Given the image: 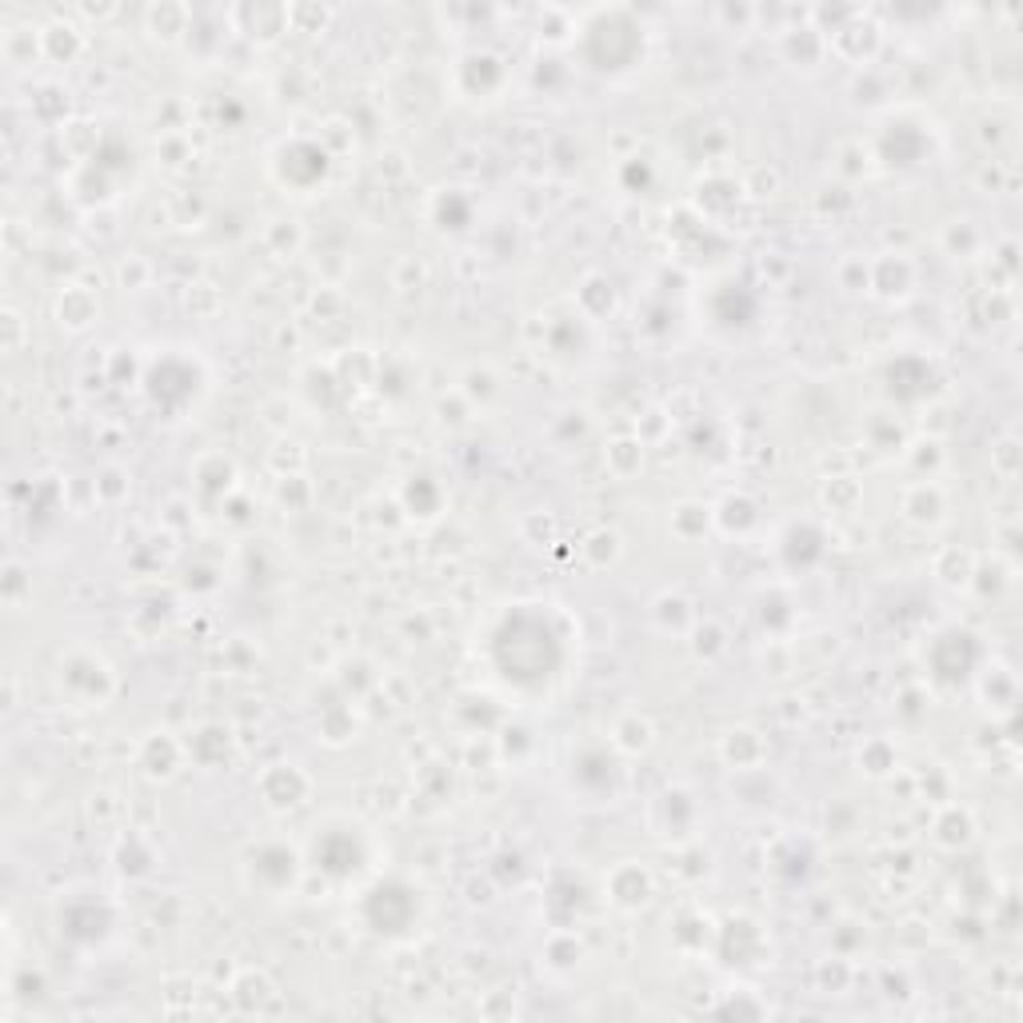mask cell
<instances>
[{"mask_svg": "<svg viewBox=\"0 0 1023 1023\" xmlns=\"http://www.w3.org/2000/svg\"><path fill=\"white\" fill-rule=\"evenodd\" d=\"M668 429H672V412H664V408H647L644 416L636 420V436L644 440L647 449H652V444H664V440H668Z\"/></svg>", "mask_w": 1023, "mask_h": 1023, "instance_id": "27", "label": "cell"}, {"mask_svg": "<svg viewBox=\"0 0 1023 1023\" xmlns=\"http://www.w3.org/2000/svg\"><path fill=\"white\" fill-rule=\"evenodd\" d=\"M711 524H716V508H711V504H704V500H679L676 508H672L668 528H672V536H676V540L692 544V540H700Z\"/></svg>", "mask_w": 1023, "mask_h": 1023, "instance_id": "16", "label": "cell"}, {"mask_svg": "<svg viewBox=\"0 0 1023 1023\" xmlns=\"http://www.w3.org/2000/svg\"><path fill=\"white\" fill-rule=\"evenodd\" d=\"M41 44H44V61L73 64L84 53V29L76 21L53 17L49 24H41Z\"/></svg>", "mask_w": 1023, "mask_h": 1023, "instance_id": "10", "label": "cell"}, {"mask_svg": "<svg viewBox=\"0 0 1023 1023\" xmlns=\"http://www.w3.org/2000/svg\"><path fill=\"white\" fill-rule=\"evenodd\" d=\"M992 468L1000 472L1003 481H1015L1020 476V440L1015 436H1003L992 444Z\"/></svg>", "mask_w": 1023, "mask_h": 1023, "instance_id": "28", "label": "cell"}, {"mask_svg": "<svg viewBox=\"0 0 1023 1023\" xmlns=\"http://www.w3.org/2000/svg\"><path fill=\"white\" fill-rule=\"evenodd\" d=\"M53 316L64 333H84V328H93L96 324L101 304H96L93 288H84V284H61V293H56V300H53Z\"/></svg>", "mask_w": 1023, "mask_h": 1023, "instance_id": "7", "label": "cell"}, {"mask_svg": "<svg viewBox=\"0 0 1023 1023\" xmlns=\"http://www.w3.org/2000/svg\"><path fill=\"white\" fill-rule=\"evenodd\" d=\"M184 760H189V748L172 731H148L145 740H140V748H136V763H140L145 780L152 783H168L180 772Z\"/></svg>", "mask_w": 1023, "mask_h": 1023, "instance_id": "4", "label": "cell"}, {"mask_svg": "<svg viewBox=\"0 0 1023 1023\" xmlns=\"http://www.w3.org/2000/svg\"><path fill=\"white\" fill-rule=\"evenodd\" d=\"M608 743H612L620 756H647V752H652V743H656V724L647 720L644 711L627 708V711H620L616 720H612Z\"/></svg>", "mask_w": 1023, "mask_h": 1023, "instance_id": "9", "label": "cell"}, {"mask_svg": "<svg viewBox=\"0 0 1023 1023\" xmlns=\"http://www.w3.org/2000/svg\"><path fill=\"white\" fill-rule=\"evenodd\" d=\"M0 333H4V356H17L29 345V324H24V316L12 304L0 308Z\"/></svg>", "mask_w": 1023, "mask_h": 1023, "instance_id": "26", "label": "cell"}, {"mask_svg": "<svg viewBox=\"0 0 1023 1023\" xmlns=\"http://www.w3.org/2000/svg\"><path fill=\"white\" fill-rule=\"evenodd\" d=\"M644 456H647V444L636 436V432H620V436H612L604 444V468H608V476H616V481H632V476H640Z\"/></svg>", "mask_w": 1023, "mask_h": 1023, "instance_id": "11", "label": "cell"}, {"mask_svg": "<svg viewBox=\"0 0 1023 1023\" xmlns=\"http://www.w3.org/2000/svg\"><path fill=\"white\" fill-rule=\"evenodd\" d=\"M96 800H101V812H105V820H113V815L120 812V804H116L113 792H96Z\"/></svg>", "mask_w": 1023, "mask_h": 1023, "instance_id": "31", "label": "cell"}, {"mask_svg": "<svg viewBox=\"0 0 1023 1023\" xmlns=\"http://www.w3.org/2000/svg\"><path fill=\"white\" fill-rule=\"evenodd\" d=\"M899 512L904 520L916 524V528H940L948 520V492L936 481H916L904 488L899 496Z\"/></svg>", "mask_w": 1023, "mask_h": 1023, "instance_id": "5", "label": "cell"}, {"mask_svg": "<svg viewBox=\"0 0 1023 1023\" xmlns=\"http://www.w3.org/2000/svg\"><path fill=\"white\" fill-rule=\"evenodd\" d=\"M908 460H911V464H916L919 472L928 468V464H931V468H936V464H940V460H943L940 440H919V444H916V452H911Z\"/></svg>", "mask_w": 1023, "mask_h": 1023, "instance_id": "30", "label": "cell"}, {"mask_svg": "<svg viewBox=\"0 0 1023 1023\" xmlns=\"http://www.w3.org/2000/svg\"><path fill=\"white\" fill-rule=\"evenodd\" d=\"M256 792H261L268 812H293V808H300L313 795V776L304 772L300 763L288 760L268 763L261 772V780H256Z\"/></svg>", "mask_w": 1023, "mask_h": 1023, "instance_id": "2", "label": "cell"}, {"mask_svg": "<svg viewBox=\"0 0 1023 1023\" xmlns=\"http://www.w3.org/2000/svg\"><path fill=\"white\" fill-rule=\"evenodd\" d=\"M716 752H720L724 768H731V772H756L768 760V740L756 728H748V724H736V728H728L720 736Z\"/></svg>", "mask_w": 1023, "mask_h": 1023, "instance_id": "6", "label": "cell"}, {"mask_svg": "<svg viewBox=\"0 0 1023 1023\" xmlns=\"http://www.w3.org/2000/svg\"><path fill=\"white\" fill-rule=\"evenodd\" d=\"M971 835H975V820H971L968 808L956 804V800H943L931 815V844L943 847V852H960V847L971 844Z\"/></svg>", "mask_w": 1023, "mask_h": 1023, "instance_id": "8", "label": "cell"}, {"mask_svg": "<svg viewBox=\"0 0 1023 1023\" xmlns=\"http://www.w3.org/2000/svg\"><path fill=\"white\" fill-rule=\"evenodd\" d=\"M0 592H4V604L17 612V608L24 604V595H32V580L24 576V565L21 560H9L4 565V580H0Z\"/></svg>", "mask_w": 1023, "mask_h": 1023, "instance_id": "25", "label": "cell"}, {"mask_svg": "<svg viewBox=\"0 0 1023 1023\" xmlns=\"http://www.w3.org/2000/svg\"><path fill=\"white\" fill-rule=\"evenodd\" d=\"M815 980H820V988H827V992H847V983H852V963L847 960H820V968H815Z\"/></svg>", "mask_w": 1023, "mask_h": 1023, "instance_id": "29", "label": "cell"}, {"mask_svg": "<svg viewBox=\"0 0 1023 1023\" xmlns=\"http://www.w3.org/2000/svg\"><path fill=\"white\" fill-rule=\"evenodd\" d=\"M56 692L68 708H105L116 692V672L96 647L73 644L56 660Z\"/></svg>", "mask_w": 1023, "mask_h": 1023, "instance_id": "1", "label": "cell"}, {"mask_svg": "<svg viewBox=\"0 0 1023 1023\" xmlns=\"http://www.w3.org/2000/svg\"><path fill=\"white\" fill-rule=\"evenodd\" d=\"M41 56H44L41 29H32V24H17V29L4 32V61H9L12 68H29V64L41 61Z\"/></svg>", "mask_w": 1023, "mask_h": 1023, "instance_id": "20", "label": "cell"}, {"mask_svg": "<svg viewBox=\"0 0 1023 1023\" xmlns=\"http://www.w3.org/2000/svg\"><path fill=\"white\" fill-rule=\"evenodd\" d=\"M500 372L492 365H472V368H464V377H460V397L468 400L472 408H488L492 400L500 397Z\"/></svg>", "mask_w": 1023, "mask_h": 1023, "instance_id": "18", "label": "cell"}, {"mask_svg": "<svg viewBox=\"0 0 1023 1023\" xmlns=\"http://www.w3.org/2000/svg\"><path fill=\"white\" fill-rule=\"evenodd\" d=\"M148 281H152V264H148L140 252H128L125 261L116 264V284H120L125 293H140V288H148Z\"/></svg>", "mask_w": 1023, "mask_h": 1023, "instance_id": "23", "label": "cell"}, {"mask_svg": "<svg viewBox=\"0 0 1023 1023\" xmlns=\"http://www.w3.org/2000/svg\"><path fill=\"white\" fill-rule=\"evenodd\" d=\"M133 496V476H128L125 464H105V468L93 476V500L105 504V508H116Z\"/></svg>", "mask_w": 1023, "mask_h": 1023, "instance_id": "21", "label": "cell"}, {"mask_svg": "<svg viewBox=\"0 0 1023 1023\" xmlns=\"http://www.w3.org/2000/svg\"><path fill=\"white\" fill-rule=\"evenodd\" d=\"M859 484H856V476H835V481H827L824 484V504L832 512H852L859 504Z\"/></svg>", "mask_w": 1023, "mask_h": 1023, "instance_id": "24", "label": "cell"}, {"mask_svg": "<svg viewBox=\"0 0 1023 1023\" xmlns=\"http://www.w3.org/2000/svg\"><path fill=\"white\" fill-rule=\"evenodd\" d=\"M652 620H656L660 632L688 636V627L696 624V604H692L684 592H660L656 600H652Z\"/></svg>", "mask_w": 1023, "mask_h": 1023, "instance_id": "15", "label": "cell"}, {"mask_svg": "<svg viewBox=\"0 0 1023 1023\" xmlns=\"http://www.w3.org/2000/svg\"><path fill=\"white\" fill-rule=\"evenodd\" d=\"M189 24H192L189 4H168V0H160V4H148L145 9V32L160 44H177L180 36L189 32Z\"/></svg>", "mask_w": 1023, "mask_h": 1023, "instance_id": "12", "label": "cell"}, {"mask_svg": "<svg viewBox=\"0 0 1023 1023\" xmlns=\"http://www.w3.org/2000/svg\"><path fill=\"white\" fill-rule=\"evenodd\" d=\"M931 572H936V580L948 588H968L971 580H975V556H971L968 548H943V552L936 556Z\"/></svg>", "mask_w": 1023, "mask_h": 1023, "instance_id": "19", "label": "cell"}, {"mask_svg": "<svg viewBox=\"0 0 1023 1023\" xmlns=\"http://www.w3.org/2000/svg\"><path fill=\"white\" fill-rule=\"evenodd\" d=\"M580 556H584V565L592 568V572H608V568H616L620 560H624V536H620L616 528L600 524V528L584 532Z\"/></svg>", "mask_w": 1023, "mask_h": 1023, "instance_id": "13", "label": "cell"}, {"mask_svg": "<svg viewBox=\"0 0 1023 1023\" xmlns=\"http://www.w3.org/2000/svg\"><path fill=\"white\" fill-rule=\"evenodd\" d=\"M604 892L620 911H640L652 904V896H656V876H652L640 859H620V864L608 872Z\"/></svg>", "mask_w": 1023, "mask_h": 1023, "instance_id": "3", "label": "cell"}, {"mask_svg": "<svg viewBox=\"0 0 1023 1023\" xmlns=\"http://www.w3.org/2000/svg\"><path fill=\"white\" fill-rule=\"evenodd\" d=\"M859 772L872 776V780H884V776L899 772V756L888 740H867L859 748Z\"/></svg>", "mask_w": 1023, "mask_h": 1023, "instance_id": "22", "label": "cell"}, {"mask_svg": "<svg viewBox=\"0 0 1023 1023\" xmlns=\"http://www.w3.org/2000/svg\"><path fill=\"white\" fill-rule=\"evenodd\" d=\"M229 995L236 1000L241 1012H268V1003L276 1000V983L268 980V971L244 968L241 975L229 983Z\"/></svg>", "mask_w": 1023, "mask_h": 1023, "instance_id": "14", "label": "cell"}, {"mask_svg": "<svg viewBox=\"0 0 1023 1023\" xmlns=\"http://www.w3.org/2000/svg\"><path fill=\"white\" fill-rule=\"evenodd\" d=\"M688 647H692V656L700 660V664H716V660L728 652V632H724V624L720 620H711V616H696V624L688 627Z\"/></svg>", "mask_w": 1023, "mask_h": 1023, "instance_id": "17", "label": "cell"}]
</instances>
